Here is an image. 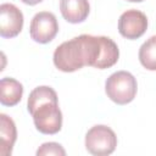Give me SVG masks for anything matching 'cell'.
I'll list each match as a JSON object with an SVG mask.
<instances>
[{
  "mask_svg": "<svg viewBox=\"0 0 156 156\" xmlns=\"http://www.w3.org/2000/svg\"><path fill=\"white\" fill-rule=\"evenodd\" d=\"M119 57L117 44L108 37L82 34L63 41L54 51V65L69 73L90 66L98 69L112 67Z\"/></svg>",
  "mask_w": 156,
  "mask_h": 156,
  "instance_id": "obj_1",
  "label": "cell"
},
{
  "mask_svg": "<svg viewBox=\"0 0 156 156\" xmlns=\"http://www.w3.org/2000/svg\"><path fill=\"white\" fill-rule=\"evenodd\" d=\"M138 83L135 77L127 71H117L112 73L105 82V91L107 98L117 105H127L132 102L136 95Z\"/></svg>",
  "mask_w": 156,
  "mask_h": 156,
  "instance_id": "obj_2",
  "label": "cell"
},
{
  "mask_svg": "<svg viewBox=\"0 0 156 156\" xmlns=\"http://www.w3.org/2000/svg\"><path fill=\"white\" fill-rule=\"evenodd\" d=\"M117 146L116 133L107 126L96 124L85 134V149L95 156L111 155Z\"/></svg>",
  "mask_w": 156,
  "mask_h": 156,
  "instance_id": "obj_3",
  "label": "cell"
},
{
  "mask_svg": "<svg viewBox=\"0 0 156 156\" xmlns=\"http://www.w3.org/2000/svg\"><path fill=\"white\" fill-rule=\"evenodd\" d=\"M37 130L43 134H56L62 127V112L58 102L49 101L40 105L32 115Z\"/></svg>",
  "mask_w": 156,
  "mask_h": 156,
  "instance_id": "obj_4",
  "label": "cell"
},
{
  "mask_svg": "<svg viewBox=\"0 0 156 156\" xmlns=\"http://www.w3.org/2000/svg\"><path fill=\"white\" fill-rule=\"evenodd\" d=\"M58 32V23L56 16L49 11H40L34 15L30 21L29 34L30 38L39 43L46 44L50 43Z\"/></svg>",
  "mask_w": 156,
  "mask_h": 156,
  "instance_id": "obj_5",
  "label": "cell"
},
{
  "mask_svg": "<svg viewBox=\"0 0 156 156\" xmlns=\"http://www.w3.org/2000/svg\"><path fill=\"white\" fill-rule=\"evenodd\" d=\"M147 29V17L144 12L130 9L124 11L118 20V32L122 37L134 40L140 38Z\"/></svg>",
  "mask_w": 156,
  "mask_h": 156,
  "instance_id": "obj_6",
  "label": "cell"
},
{
  "mask_svg": "<svg viewBox=\"0 0 156 156\" xmlns=\"http://www.w3.org/2000/svg\"><path fill=\"white\" fill-rule=\"evenodd\" d=\"M23 28V13L13 4L0 5V35L2 38H15Z\"/></svg>",
  "mask_w": 156,
  "mask_h": 156,
  "instance_id": "obj_7",
  "label": "cell"
},
{
  "mask_svg": "<svg viewBox=\"0 0 156 156\" xmlns=\"http://www.w3.org/2000/svg\"><path fill=\"white\" fill-rule=\"evenodd\" d=\"M60 11L67 22L76 24L87 20L90 5L88 0H60Z\"/></svg>",
  "mask_w": 156,
  "mask_h": 156,
  "instance_id": "obj_8",
  "label": "cell"
},
{
  "mask_svg": "<svg viewBox=\"0 0 156 156\" xmlns=\"http://www.w3.org/2000/svg\"><path fill=\"white\" fill-rule=\"evenodd\" d=\"M17 139V129L13 119L5 113L0 115V155L10 156L15 141Z\"/></svg>",
  "mask_w": 156,
  "mask_h": 156,
  "instance_id": "obj_9",
  "label": "cell"
},
{
  "mask_svg": "<svg viewBox=\"0 0 156 156\" xmlns=\"http://www.w3.org/2000/svg\"><path fill=\"white\" fill-rule=\"evenodd\" d=\"M0 102L4 106L17 105L23 95V85L15 78L5 77L0 80Z\"/></svg>",
  "mask_w": 156,
  "mask_h": 156,
  "instance_id": "obj_10",
  "label": "cell"
},
{
  "mask_svg": "<svg viewBox=\"0 0 156 156\" xmlns=\"http://www.w3.org/2000/svg\"><path fill=\"white\" fill-rule=\"evenodd\" d=\"M49 101H54V102H58L57 99V94L56 91L48 85H40L37 87L35 89H33L28 96V101H27V108L28 112L30 115H33V112L43 104L49 102Z\"/></svg>",
  "mask_w": 156,
  "mask_h": 156,
  "instance_id": "obj_11",
  "label": "cell"
},
{
  "mask_svg": "<svg viewBox=\"0 0 156 156\" xmlns=\"http://www.w3.org/2000/svg\"><path fill=\"white\" fill-rule=\"evenodd\" d=\"M139 61L149 71H156V35L150 37L139 49Z\"/></svg>",
  "mask_w": 156,
  "mask_h": 156,
  "instance_id": "obj_12",
  "label": "cell"
},
{
  "mask_svg": "<svg viewBox=\"0 0 156 156\" xmlns=\"http://www.w3.org/2000/svg\"><path fill=\"white\" fill-rule=\"evenodd\" d=\"M37 155L38 156H65L66 155V150L62 147L61 144L55 143V141H49V143H44L39 146V149L37 150Z\"/></svg>",
  "mask_w": 156,
  "mask_h": 156,
  "instance_id": "obj_13",
  "label": "cell"
},
{
  "mask_svg": "<svg viewBox=\"0 0 156 156\" xmlns=\"http://www.w3.org/2000/svg\"><path fill=\"white\" fill-rule=\"evenodd\" d=\"M23 4H26V5H37V4H39V2H41L43 0H21Z\"/></svg>",
  "mask_w": 156,
  "mask_h": 156,
  "instance_id": "obj_14",
  "label": "cell"
},
{
  "mask_svg": "<svg viewBox=\"0 0 156 156\" xmlns=\"http://www.w3.org/2000/svg\"><path fill=\"white\" fill-rule=\"evenodd\" d=\"M127 1H130V2H141L144 0H127Z\"/></svg>",
  "mask_w": 156,
  "mask_h": 156,
  "instance_id": "obj_15",
  "label": "cell"
}]
</instances>
